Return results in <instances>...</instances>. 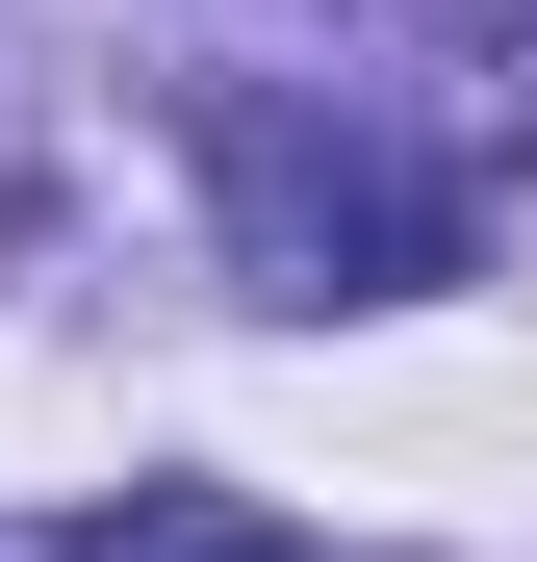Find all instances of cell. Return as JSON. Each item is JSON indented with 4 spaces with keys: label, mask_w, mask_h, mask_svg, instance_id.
<instances>
[{
    "label": "cell",
    "mask_w": 537,
    "mask_h": 562,
    "mask_svg": "<svg viewBox=\"0 0 537 562\" xmlns=\"http://www.w3.org/2000/svg\"><path fill=\"white\" fill-rule=\"evenodd\" d=\"M205 179H231V256L282 307H410V281L486 256V154H435L410 77H231Z\"/></svg>",
    "instance_id": "cell-1"
}]
</instances>
